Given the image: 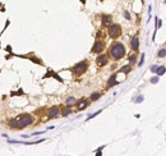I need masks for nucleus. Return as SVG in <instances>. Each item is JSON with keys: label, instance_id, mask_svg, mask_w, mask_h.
I'll use <instances>...</instances> for the list:
<instances>
[{"label": "nucleus", "instance_id": "1", "mask_svg": "<svg viewBox=\"0 0 166 156\" xmlns=\"http://www.w3.org/2000/svg\"><path fill=\"white\" fill-rule=\"evenodd\" d=\"M110 52H111L114 59H121L125 55V49L123 46V44L120 42H115L111 45V49H110Z\"/></svg>", "mask_w": 166, "mask_h": 156}, {"label": "nucleus", "instance_id": "2", "mask_svg": "<svg viewBox=\"0 0 166 156\" xmlns=\"http://www.w3.org/2000/svg\"><path fill=\"white\" fill-rule=\"evenodd\" d=\"M32 122H33V118L29 114H23V115H20L18 118V123H19V128L20 129L23 127H26V126H29Z\"/></svg>", "mask_w": 166, "mask_h": 156}, {"label": "nucleus", "instance_id": "3", "mask_svg": "<svg viewBox=\"0 0 166 156\" xmlns=\"http://www.w3.org/2000/svg\"><path fill=\"white\" fill-rule=\"evenodd\" d=\"M87 68H88L87 62H81V63H78V64H75V66L73 68V73H74L75 76H81V74H83V73L87 70Z\"/></svg>", "mask_w": 166, "mask_h": 156}, {"label": "nucleus", "instance_id": "4", "mask_svg": "<svg viewBox=\"0 0 166 156\" xmlns=\"http://www.w3.org/2000/svg\"><path fill=\"white\" fill-rule=\"evenodd\" d=\"M109 35H110V37H113V38L118 37L120 35V27H119V24H111V26H110L109 27Z\"/></svg>", "mask_w": 166, "mask_h": 156}, {"label": "nucleus", "instance_id": "5", "mask_svg": "<svg viewBox=\"0 0 166 156\" xmlns=\"http://www.w3.org/2000/svg\"><path fill=\"white\" fill-rule=\"evenodd\" d=\"M59 115V106H52L49 110V118L47 119H55Z\"/></svg>", "mask_w": 166, "mask_h": 156}, {"label": "nucleus", "instance_id": "6", "mask_svg": "<svg viewBox=\"0 0 166 156\" xmlns=\"http://www.w3.org/2000/svg\"><path fill=\"white\" fill-rule=\"evenodd\" d=\"M107 60H109V56H107V55H100V56L97 58V60H96V63H97L98 66H104V65L107 63Z\"/></svg>", "mask_w": 166, "mask_h": 156}, {"label": "nucleus", "instance_id": "7", "mask_svg": "<svg viewBox=\"0 0 166 156\" xmlns=\"http://www.w3.org/2000/svg\"><path fill=\"white\" fill-rule=\"evenodd\" d=\"M102 49H104V42L102 41H96L93 48H92V52H100V51H102Z\"/></svg>", "mask_w": 166, "mask_h": 156}, {"label": "nucleus", "instance_id": "8", "mask_svg": "<svg viewBox=\"0 0 166 156\" xmlns=\"http://www.w3.org/2000/svg\"><path fill=\"white\" fill-rule=\"evenodd\" d=\"M87 106H88V101L86 98H82V100H79V101L77 102V109H78V110H83Z\"/></svg>", "mask_w": 166, "mask_h": 156}, {"label": "nucleus", "instance_id": "9", "mask_svg": "<svg viewBox=\"0 0 166 156\" xmlns=\"http://www.w3.org/2000/svg\"><path fill=\"white\" fill-rule=\"evenodd\" d=\"M9 127L12 129H20L19 128V123H18V119L17 118H13L9 120Z\"/></svg>", "mask_w": 166, "mask_h": 156}, {"label": "nucleus", "instance_id": "10", "mask_svg": "<svg viewBox=\"0 0 166 156\" xmlns=\"http://www.w3.org/2000/svg\"><path fill=\"white\" fill-rule=\"evenodd\" d=\"M130 45H132V49H133V50H138V46H139V40H138V37H137V36H134V37L132 38V44H130Z\"/></svg>", "mask_w": 166, "mask_h": 156}, {"label": "nucleus", "instance_id": "11", "mask_svg": "<svg viewBox=\"0 0 166 156\" xmlns=\"http://www.w3.org/2000/svg\"><path fill=\"white\" fill-rule=\"evenodd\" d=\"M110 23H111V17L110 16H102V26L109 27Z\"/></svg>", "mask_w": 166, "mask_h": 156}, {"label": "nucleus", "instance_id": "12", "mask_svg": "<svg viewBox=\"0 0 166 156\" xmlns=\"http://www.w3.org/2000/svg\"><path fill=\"white\" fill-rule=\"evenodd\" d=\"M116 76H111L110 77V81L107 82V87H113L114 84H116Z\"/></svg>", "mask_w": 166, "mask_h": 156}, {"label": "nucleus", "instance_id": "13", "mask_svg": "<svg viewBox=\"0 0 166 156\" xmlns=\"http://www.w3.org/2000/svg\"><path fill=\"white\" fill-rule=\"evenodd\" d=\"M165 72H166V68H165L164 65H161L160 68H159V70H157V76H159V77H161V76H164V74H165Z\"/></svg>", "mask_w": 166, "mask_h": 156}, {"label": "nucleus", "instance_id": "14", "mask_svg": "<svg viewBox=\"0 0 166 156\" xmlns=\"http://www.w3.org/2000/svg\"><path fill=\"white\" fill-rule=\"evenodd\" d=\"M100 113H102V109H100L98 111H95L93 114H91V115H88V118H87V120H90V119H92V118H95L96 115H98Z\"/></svg>", "mask_w": 166, "mask_h": 156}, {"label": "nucleus", "instance_id": "15", "mask_svg": "<svg viewBox=\"0 0 166 156\" xmlns=\"http://www.w3.org/2000/svg\"><path fill=\"white\" fill-rule=\"evenodd\" d=\"M70 113H72V110H70L69 108H65V109L63 110V113H61V115H63V116H66V115H69Z\"/></svg>", "mask_w": 166, "mask_h": 156}, {"label": "nucleus", "instance_id": "16", "mask_svg": "<svg viewBox=\"0 0 166 156\" xmlns=\"http://www.w3.org/2000/svg\"><path fill=\"white\" fill-rule=\"evenodd\" d=\"M98 98H100V94L98 92H93L91 95V100H92V101H96V100H98Z\"/></svg>", "mask_w": 166, "mask_h": 156}, {"label": "nucleus", "instance_id": "17", "mask_svg": "<svg viewBox=\"0 0 166 156\" xmlns=\"http://www.w3.org/2000/svg\"><path fill=\"white\" fill-rule=\"evenodd\" d=\"M65 102H66V105H72V104L75 102V98H74V97H68Z\"/></svg>", "mask_w": 166, "mask_h": 156}, {"label": "nucleus", "instance_id": "18", "mask_svg": "<svg viewBox=\"0 0 166 156\" xmlns=\"http://www.w3.org/2000/svg\"><path fill=\"white\" fill-rule=\"evenodd\" d=\"M159 56H160V58H165V56H166V49H161V50L159 51Z\"/></svg>", "mask_w": 166, "mask_h": 156}, {"label": "nucleus", "instance_id": "19", "mask_svg": "<svg viewBox=\"0 0 166 156\" xmlns=\"http://www.w3.org/2000/svg\"><path fill=\"white\" fill-rule=\"evenodd\" d=\"M129 70H130V66L129 65H124L123 68H121V72H123V73H128Z\"/></svg>", "mask_w": 166, "mask_h": 156}, {"label": "nucleus", "instance_id": "20", "mask_svg": "<svg viewBox=\"0 0 166 156\" xmlns=\"http://www.w3.org/2000/svg\"><path fill=\"white\" fill-rule=\"evenodd\" d=\"M159 68H160L159 65H152V66H151V72H152V73H157Z\"/></svg>", "mask_w": 166, "mask_h": 156}, {"label": "nucleus", "instance_id": "21", "mask_svg": "<svg viewBox=\"0 0 166 156\" xmlns=\"http://www.w3.org/2000/svg\"><path fill=\"white\" fill-rule=\"evenodd\" d=\"M159 82V77H153V78H151V83H157Z\"/></svg>", "mask_w": 166, "mask_h": 156}, {"label": "nucleus", "instance_id": "22", "mask_svg": "<svg viewBox=\"0 0 166 156\" xmlns=\"http://www.w3.org/2000/svg\"><path fill=\"white\" fill-rule=\"evenodd\" d=\"M129 62H130V63H134V62H136V55H130Z\"/></svg>", "mask_w": 166, "mask_h": 156}, {"label": "nucleus", "instance_id": "23", "mask_svg": "<svg viewBox=\"0 0 166 156\" xmlns=\"http://www.w3.org/2000/svg\"><path fill=\"white\" fill-rule=\"evenodd\" d=\"M143 62H145V54H142V56H141V62H139V66L143 64Z\"/></svg>", "mask_w": 166, "mask_h": 156}, {"label": "nucleus", "instance_id": "24", "mask_svg": "<svg viewBox=\"0 0 166 156\" xmlns=\"http://www.w3.org/2000/svg\"><path fill=\"white\" fill-rule=\"evenodd\" d=\"M136 101H137V102H142V101H143V97H142V96H138V98L136 100Z\"/></svg>", "mask_w": 166, "mask_h": 156}, {"label": "nucleus", "instance_id": "25", "mask_svg": "<svg viewBox=\"0 0 166 156\" xmlns=\"http://www.w3.org/2000/svg\"><path fill=\"white\" fill-rule=\"evenodd\" d=\"M124 14H125V18H127V19H129V18H130V16H129V13H128V12H125Z\"/></svg>", "mask_w": 166, "mask_h": 156}, {"label": "nucleus", "instance_id": "26", "mask_svg": "<svg viewBox=\"0 0 166 156\" xmlns=\"http://www.w3.org/2000/svg\"><path fill=\"white\" fill-rule=\"evenodd\" d=\"M102 154H101V151H96V156H101Z\"/></svg>", "mask_w": 166, "mask_h": 156}]
</instances>
